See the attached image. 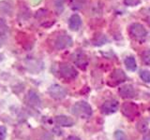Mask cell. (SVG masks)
Listing matches in <instances>:
<instances>
[{
	"label": "cell",
	"instance_id": "6da1fadb",
	"mask_svg": "<svg viewBox=\"0 0 150 140\" xmlns=\"http://www.w3.org/2000/svg\"><path fill=\"white\" fill-rule=\"evenodd\" d=\"M72 113L80 117V118H89L92 115V107L88 103L84 102V101H80L77 102L76 104H74L72 106Z\"/></svg>",
	"mask_w": 150,
	"mask_h": 140
},
{
	"label": "cell",
	"instance_id": "7a4b0ae2",
	"mask_svg": "<svg viewBox=\"0 0 150 140\" xmlns=\"http://www.w3.org/2000/svg\"><path fill=\"white\" fill-rule=\"evenodd\" d=\"M129 35L133 37L134 39L138 40V41H143L145 37L147 36V31L144 28V26L143 24L138 22L132 23L129 26Z\"/></svg>",
	"mask_w": 150,
	"mask_h": 140
},
{
	"label": "cell",
	"instance_id": "3957f363",
	"mask_svg": "<svg viewBox=\"0 0 150 140\" xmlns=\"http://www.w3.org/2000/svg\"><path fill=\"white\" fill-rule=\"evenodd\" d=\"M59 72L61 77L66 79H74L78 76L77 70L74 66L69 64H62L59 67Z\"/></svg>",
	"mask_w": 150,
	"mask_h": 140
},
{
	"label": "cell",
	"instance_id": "277c9868",
	"mask_svg": "<svg viewBox=\"0 0 150 140\" xmlns=\"http://www.w3.org/2000/svg\"><path fill=\"white\" fill-rule=\"evenodd\" d=\"M72 45V38L69 35H60L56 37L54 41V47L57 50H64Z\"/></svg>",
	"mask_w": 150,
	"mask_h": 140
},
{
	"label": "cell",
	"instance_id": "5b68a950",
	"mask_svg": "<svg viewBox=\"0 0 150 140\" xmlns=\"http://www.w3.org/2000/svg\"><path fill=\"white\" fill-rule=\"evenodd\" d=\"M49 94L54 98V99H63L67 95V90L58 84H54L49 88Z\"/></svg>",
	"mask_w": 150,
	"mask_h": 140
},
{
	"label": "cell",
	"instance_id": "8992f818",
	"mask_svg": "<svg viewBox=\"0 0 150 140\" xmlns=\"http://www.w3.org/2000/svg\"><path fill=\"white\" fill-rule=\"evenodd\" d=\"M119 107V104L118 102L116 100H107L102 104L101 106V111L103 114H106V115H109V114H112L115 112L117 111Z\"/></svg>",
	"mask_w": 150,
	"mask_h": 140
},
{
	"label": "cell",
	"instance_id": "52a82bcc",
	"mask_svg": "<svg viewBox=\"0 0 150 140\" xmlns=\"http://www.w3.org/2000/svg\"><path fill=\"white\" fill-rule=\"evenodd\" d=\"M126 78L127 77L123 70L115 69V71H112L109 78V83L112 84V85H117V84H120L123 81H125Z\"/></svg>",
	"mask_w": 150,
	"mask_h": 140
},
{
	"label": "cell",
	"instance_id": "ba28073f",
	"mask_svg": "<svg viewBox=\"0 0 150 140\" xmlns=\"http://www.w3.org/2000/svg\"><path fill=\"white\" fill-rule=\"evenodd\" d=\"M72 60L74 64L77 65L78 67L82 69H86V65L88 64V60L86 58V56L83 53V51L78 50L76 52H74L72 55Z\"/></svg>",
	"mask_w": 150,
	"mask_h": 140
},
{
	"label": "cell",
	"instance_id": "9c48e42d",
	"mask_svg": "<svg viewBox=\"0 0 150 140\" xmlns=\"http://www.w3.org/2000/svg\"><path fill=\"white\" fill-rule=\"evenodd\" d=\"M121 109L122 113L128 118H133L138 113V107L133 103H124Z\"/></svg>",
	"mask_w": 150,
	"mask_h": 140
},
{
	"label": "cell",
	"instance_id": "30bf717a",
	"mask_svg": "<svg viewBox=\"0 0 150 140\" xmlns=\"http://www.w3.org/2000/svg\"><path fill=\"white\" fill-rule=\"evenodd\" d=\"M26 103L30 106L38 108L41 105V100L39 96V94L35 91H29L26 95Z\"/></svg>",
	"mask_w": 150,
	"mask_h": 140
},
{
	"label": "cell",
	"instance_id": "8fae6325",
	"mask_svg": "<svg viewBox=\"0 0 150 140\" xmlns=\"http://www.w3.org/2000/svg\"><path fill=\"white\" fill-rule=\"evenodd\" d=\"M54 121L56 124L63 126V127H70V126H72L74 124V120L71 118L65 115L56 116L54 118Z\"/></svg>",
	"mask_w": 150,
	"mask_h": 140
},
{
	"label": "cell",
	"instance_id": "7c38bea8",
	"mask_svg": "<svg viewBox=\"0 0 150 140\" xmlns=\"http://www.w3.org/2000/svg\"><path fill=\"white\" fill-rule=\"evenodd\" d=\"M81 25H82V19L78 14H73V15L70 16L69 20V26L70 30L77 31L80 29Z\"/></svg>",
	"mask_w": 150,
	"mask_h": 140
},
{
	"label": "cell",
	"instance_id": "4fadbf2b",
	"mask_svg": "<svg viewBox=\"0 0 150 140\" xmlns=\"http://www.w3.org/2000/svg\"><path fill=\"white\" fill-rule=\"evenodd\" d=\"M119 94L123 98H132L135 96V90L131 85L127 84L119 89Z\"/></svg>",
	"mask_w": 150,
	"mask_h": 140
},
{
	"label": "cell",
	"instance_id": "5bb4252c",
	"mask_svg": "<svg viewBox=\"0 0 150 140\" xmlns=\"http://www.w3.org/2000/svg\"><path fill=\"white\" fill-rule=\"evenodd\" d=\"M125 65L129 71H135L137 68V64H136V61L132 56H129L125 59Z\"/></svg>",
	"mask_w": 150,
	"mask_h": 140
},
{
	"label": "cell",
	"instance_id": "9a60e30c",
	"mask_svg": "<svg viewBox=\"0 0 150 140\" xmlns=\"http://www.w3.org/2000/svg\"><path fill=\"white\" fill-rule=\"evenodd\" d=\"M0 11L3 14H8V15H11L12 13V7L11 6V4L8 2L3 1L0 3Z\"/></svg>",
	"mask_w": 150,
	"mask_h": 140
},
{
	"label": "cell",
	"instance_id": "2e32d148",
	"mask_svg": "<svg viewBox=\"0 0 150 140\" xmlns=\"http://www.w3.org/2000/svg\"><path fill=\"white\" fill-rule=\"evenodd\" d=\"M86 0H70V7L72 9L79 10L83 7V4Z\"/></svg>",
	"mask_w": 150,
	"mask_h": 140
},
{
	"label": "cell",
	"instance_id": "e0dca14e",
	"mask_svg": "<svg viewBox=\"0 0 150 140\" xmlns=\"http://www.w3.org/2000/svg\"><path fill=\"white\" fill-rule=\"evenodd\" d=\"M8 30V27L7 25L6 22L4 19L0 18V36H6Z\"/></svg>",
	"mask_w": 150,
	"mask_h": 140
},
{
	"label": "cell",
	"instance_id": "ac0fdd59",
	"mask_svg": "<svg viewBox=\"0 0 150 140\" xmlns=\"http://www.w3.org/2000/svg\"><path fill=\"white\" fill-rule=\"evenodd\" d=\"M106 41H107V38L105 37V36H103V35H98V36H95V38L93 39L94 44L97 45V46L104 44Z\"/></svg>",
	"mask_w": 150,
	"mask_h": 140
},
{
	"label": "cell",
	"instance_id": "d6986e66",
	"mask_svg": "<svg viewBox=\"0 0 150 140\" xmlns=\"http://www.w3.org/2000/svg\"><path fill=\"white\" fill-rule=\"evenodd\" d=\"M148 127V121L146 120H140L137 124V128L140 132H145Z\"/></svg>",
	"mask_w": 150,
	"mask_h": 140
},
{
	"label": "cell",
	"instance_id": "ffe728a7",
	"mask_svg": "<svg viewBox=\"0 0 150 140\" xmlns=\"http://www.w3.org/2000/svg\"><path fill=\"white\" fill-rule=\"evenodd\" d=\"M64 4H65V0H54V8L58 13H61L63 11Z\"/></svg>",
	"mask_w": 150,
	"mask_h": 140
},
{
	"label": "cell",
	"instance_id": "44dd1931",
	"mask_svg": "<svg viewBox=\"0 0 150 140\" xmlns=\"http://www.w3.org/2000/svg\"><path fill=\"white\" fill-rule=\"evenodd\" d=\"M140 77L144 82L150 83V71L148 70H142L140 72Z\"/></svg>",
	"mask_w": 150,
	"mask_h": 140
},
{
	"label": "cell",
	"instance_id": "7402d4cb",
	"mask_svg": "<svg viewBox=\"0 0 150 140\" xmlns=\"http://www.w3.org/2000/svg\"><path fill=\"white\" fill-rule=\"evenodd\" d=\"M142 59L145 64L150 65V50H146L145 51H144V53L142 55Z\"/></svg>",
	"mask_w": 150,
	"mask_h": 140
},
{
	"label": "cell",
	"instance_id": "603a6c76",
	"mask_svg": "<svg viewBox=\"0 0 150 140\" xmlns=\"http://www.w3.org/2000/svg\"><path fill=\"white\" fill-rule=\"evenodd\" d=\"M115 140H128L124 132H122V131H119V130L116 131L115 133Z\"/></svg>",
	"mask_w": 150,
	"mask_h": 140
},
{
	"label": "cell",
	"instance_id": "cb8c5ba5",
	"mask_svg": "<svg viewBox=\"0 0 150 140\" xmlns=\"http://www.w3.org/2000/svg\"><path fill=\"white\" fill-rule=\"evenodd\" d=\"M123 2L125 5H127V6L134 7V6H137V5L141 2V0H123Z\"/></svg>",
	"mask_w": 150,
	"mask_h": 140
},
{
	"label": "cell",
	"instance_id": "d4e9b609",
	"mask_svg": "<svg viewBox=\"0 0 150 140\" xmlns=\"http://www.w3.org/2000/svg\"><path fill=\"white\" fill-rule=\"evenodd\" d=\"M7 135V129L4 126H0V140H5Z\"/></svg>",
	"mask_w": 150,
	"mask_h": 140
},
{
	"label": "cell",
	"instance_id": "484cf974",
	"mask_svg": "<svg viewBox=\"0 0 150 140\" xmlns=\"http://www.w3.org/2000/svg\"><path fill=\"white\" fill-rule=\"evenodd\" d=\"M41 140H54V138L52 137L49 134H44L41 136Z\"/></svg>",
	"mask_w": 150,
	"mask_h": 140
},
{
	"label": "cell",
	"instance_id": "4316f807",
	"mask_svg": "<svg viewBox=\"0 0 150 140\" xmlns=\"http://www.w3.org/2000/svg\"><path fill=\"white\" fill-rule=\"evenodd\" d=\"M66 140H81V139L77 136H74V135H70V136H69Z\"/></svg>",
	"mask_w": 150,
	"mask_h": 140
},
{
	"label": "cell",
	"instance_id": "83f0119b",
	"mask_svg": "<svg viewBox=\"0 0 150 140\" xmlns=\"http://www.w3.org/2000/svg\"><path fill=\"white\" fill-rule=\"evenodd\" d=\"M143 140H150V133H148V134H145Z\"/></svg>",
	"mask_w": 150,
	"mask_h": 140
},
{
	"label": "cell",
	"instance_id": "f1b7e54d",
	"mask_svg": "<svg viewBox=\"0 0 150 140\" xmlns=\"http://www.w3.org/2000/svg\"><path fill=\"white\" fill-rule=\"evenodd\" d=\"M0 47H1V42H0Z\"/></svg>",
	"mask_w": 150,
	"mask_h": 140
}]
</instances>
